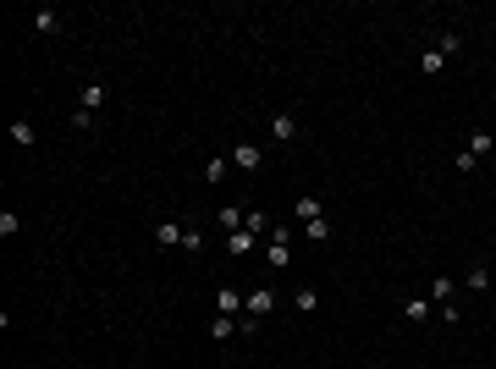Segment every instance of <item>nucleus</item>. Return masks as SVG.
Segmentation results:
<instances>
[{
  "instance_id": "15",
  "label": "nucleus",
  "mask_w": 496,
  "mask_h": 369,
  "mask_svg": "<svg viewBox=\"0 0 496 369\" xmlns=\"http://www.w3.org/2000/svg\"><path fill=\"white\" fill-rule=\"evenodd\" d=\"M33 122H11V143H23V149H33Z\"/></svg>"
},
{
  "instance_id": "17",
  "label": "nucleus",
  "mask_w": 496,
  "mask_h": 369,
  "mask_svg": "<svg viewBox=\"0 0 496 369\" xmlns=\"http://www.w3.org/2000/svg\"><path fill=\"white\" fill-rule=\"evenodd\" d=\"M227 166H231L227 155H215V160H210V166H204V182H227Z\"/></svg>"
},
{
  "instance_id": "12",
  "label": "nucleus",
  "mask_w": 496,
  "mask_h": 369,
  "mask_svg": "<svg viewBox=\"0 0 496 369\" xmlns=\"http://www.w3.org/2000/svg\"><path fill=\"white\" fill-rule=\"evenodd\" d=\"M435 50H441V56H447V61H452V56H458V50H463V39L452 34V28H447V34H435Z\"/></svg>"
},
{
  "instance_id": "9",
  "label": "nucleus",
  "mask_w": 496,
  "mask_h": 369,
  "mask_svg": "<svg viewBox=\"0 0 496 369\" xmlns=\"http://www.w3.org/2000/svg\"><path fill=\"white\" fill-rule=\"evenodd\" d=\"M463 287H469V292H485V287H491V270H485V265H469Z\"/></svg>"
},
{
  "instance_id": "10",
  "label": "nucleus",
  "mask_w": 496,
  "mask_h": 369,
  "mask_svg": "<svg viewBox=\"0 0 496 369\" xmlns=\"http://www.w3.org/2000/svg\"><path fill=\"white\" fill-rule=\"evenodd\" d=\"M298 221H303V226H309V221H320V199H314V193H303V199H298Z\"/></svg>"
},
{
  "instance_id": "4",
  "label": "nucleus",
  "mask_w": 496,
  "mask_h": 369,
  "mask_svg": "<svg viewBox=\"0 0 496 369\" xmlns=\"http://www.w3.org/2000/svg\"><path fill=\"white\" fill-rule=\"evenodd\" d=\"M182 226H177V221H160V226H155V242H160V248H182Z\"/></svg>"
},
{
  "instance_id": "7",
  "label": "nucleus",
  "mask_w": 496,
  "mask_h": 369,
  "mask_svg": "<svg viewBox=\"0 0 496 369\" xmlns=\"http://www.w3.org/2000/svg\"><path fill=\"white\" fill-rule=\"evenodd\" d=\"M496 149V138L485 133V127H474V133H469V155H474V160H480V155H491Z\"/></svg>"
},
{
  "instance_id": "1",
  "label": "nucleus",
  "mask_w": 496,
  "mask_h": 369,
  "mask_svg": "<svg viewBox=\"0 0 496 369\" xmlns=\"http://www.w3.org/2000/svg\"><path fill=\"white\" fill-rule=\"evenodd\" d=\"M231 166H237V171H260L265 166V149H260V143H237V149H231Z\"/></svg>"
},
{
  "instance_id": "6",
  "label": "nucleus",
  "mask_w": 496,
  "mask_h": 369,
  "mask_svg": "<svg viewBox=\"0 0 496 369\" xmlns=\"http://www.w3.org/2000/svg\"><path fill=\"white\" fill-rule=\"evenodd\" d=\"M221 226H227V232H243V226H248V209H237V204H221Z\"/></svg>"
},
{
  "instance_id": "8",
  "label": "nucleus",
  "mask_w": 496,
  "mask_h": 369,
  "mask_svg": "<svg viewBox=\"0 0 496 369\" xmlns=\"http://www.w3.org/2000/svg\"><path fill=\"white\" fill-rule=\"evenodd\" d=\"M33 28H39V34H61V17H56L50 6H39V11H33Z\"/></svg>"
},
{
  "instance_id": "16",
  "label": "nucleus",
  "mask_w": 496,
  "mask_h": 369,
  "mask_svg": "<svg viewBox=\"0 0 496 369\" xmlns=\"http://www.w3.org/2000/svg\"><path fill=\"white\" fill-rule=\"evenodd\" d=\"M215 309H221V314H237V309H243V298H237L231 287H221V292H215Z\"/></svg>"
},
{
  "instance_id": "13",
  "label": "nucleus",
  "mask_w": 496,
  "mask_h": 369,
  "mask_svg": "<svg viewBox=\"0 0 496 369\" xmlns=\"http://www.w3.org/2000/svg\"><path fill=\"white\" fill-rule=\"evenodd\" d=\"M447 67V56H441V50H435V44H430L425 56H419V72H430V77H435V72Z\"/></svg>"
},
{
  "instance_id": "14",
  "label": "nucleus",
  "mask_w": 496,
  "mask_h": 369,
  "mask_svg": "<svg viewBox=\"0 0 496 369\" xmlns=\"http://www.w3.org/2000/svg\"><path fill=\"white\" fill-rule=\"evenodd\" d=\"M231 331H237V320H231V314H215V325H210V336H215V342H231Z\"/></svg>"
},
{
  "instance_id": "20",
  "label": "nucleus",
  "mask_w": 496,
  "mask_h": 369,
  "mask_svg": "<svg viewBox=\"0 0 496 369\" xmlns=\"http://www.w3.org/2000/svg\"><path fill=\"white\" fill-rule=\"evenodd\" d=\"M303 237H314V242H326V237H331V221H326V215H320V221H309V226H303Z\"/></svg>"
},
{
  "instance_id": "2",
  "label": "nucleus",
  "mask_w": 496,
  "mask_h": 369,
  "mask_svg": "<svg viewBox=\"0 0 496 369\" xmlns=\"http://www.w3.org/2000/svg\"><path fill=\"white\" fill-rule=\"evenodd\" d=\"M270 133H276V143H293L298 138V116L293 110H276V116H270Z\"/></svg>"
},
{
  "instance_id": "18",
  "label": "nucleus",
  "mask_w": 496,
  "mask_h": 369,
  "mask_svg": "<svg viewBox=\"0 0 496 369\" xmlns=\"http://www.w3.org/2000/svg\"><path fill=\"white\" fill-rule=\"evenodd\" d=\"M293 303H298V314H314V309H320V292H314V287H303Z\"/></svg>"
},
{
  "instance_id": "3",
  "label": "nucleus",
  "mask_w": 496,
  "mask_h": 369,
  "mask_svg": "<svg viewBox=\"0 0 496 369\" xmlns=\"http://www.w3.org/2000/svg\"><path fill=\"white\" fill-rule=\"evenodd\" d=\"M99 105H105V83L89 77V83H83V94H77V110H99Z\"/></svg>"
},
{
  "instance_id": "19",
  "label": "nucleus",
  "mask_w": 496,
  "mask_h": 369,
  "mask_svg": "<svg viewBox=\"0 0 496 369\" xmlns=\"http://www.w3.org/2000/svg\"><path fill=\"white\" fill-rule=\"evenodd\" d=\"M227 248H231V254H248V248H254V232H248V226H243V232H231Z\"/></svg>"
},
{
  "instance_id": "11",
  "label": "nucleus",
  "mask_w": 496,
  "mask_h": 369,
  "mask_svg": "<svg viewBox=\"0 0 496 369\" xmlns=\"http://www.w3.org/2000/svg\"><path fill=\"white\" fill-rule=\"evenodd\" d=\"M430 303H452V276H435L430 281Z\"/></svg>"
},
{
  "instance_id": "21",
  "label": "nucleus",
  "mask_w": 496,
  "mask_h": 369,
  "mask_svg": "<svg viewBox=\"0 0 496 369\" xmlns=\"http://www.w3.org/2000/svg\"><path fill=\"white\" fill-rule=\"evenodd\" d=\"M17 232H23V221H17L11 209H0V237H17Z\"/></svg>"
},
{
  "instance_id": "22",
  "label": "nucleus",
  "mask_w": 496,
  "mask_h": 369,
  "mask_svg": "<svg viewBox=\"0 0 496 369\" xmlns=\"http://www.w3.org/2000/svg\"><path fill=\"white\" fill-rule=\"evenodd\" d=\"M408 320H430V298H408Z\"/></svg>"
},
{
  "instance_id": "5",
  "label": "nucleus",
  "mask_w": 496,
  "mask_h": 369,
  "mask_svg": "<svg viewBox=\"0 0 496 369\" xmlns=\"http://www.w3.org/2000/svg\"><path fill=\"white\" fill-rule=\"evenodd\" d=\"M265 259H270L276 270H281V265H293V248H287V237H281V232H276V242L265 248Z\"/></svg>"
}]
</instances>
